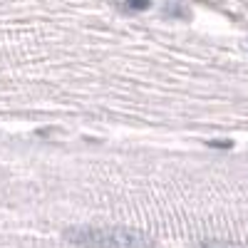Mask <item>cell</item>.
<instances>
[{"label":"cell","instance_id":"cell-1","mask_svg":"<svg viewBox=\"0 0 248 248\" xmlns=\"http://www.w3.org/2000/svg\"><path fill=\"white\" fill-rule=\"evenodd\" d=\"M65 238L82 248H152L154 241L132 229L114 226H75L65 231Z\"/></svg>","mask_w":248,"mask_h":248},{"label":"cell","instance_id":"cell-2","mask_svg":"<svg viewBox=\"0 0 248 248\" xmlns=\"http://www.w3.org/2000/svg\"><path fill=\"white\" fill-rule=\"evenodd\" d=\"M199 248H248V243H233V241H203Z\"/></svg>","mask_w":248,"mask_h":248},{"label":"cell","instance_id":"cell-3","mask_svg":"<svg viewBox=\"0 0 248 248\" xmlns=\"http://www.w3.org/2000/svg\"><path fill=\"white\" fill-rule=\"evenodd\" d=\"M167 13H169V15H179V17H186V15H189L179 3H169V5H167Z\"/></svg>","mask_w":248,"mask_h":248},{"label":"cell","instance_id":"cell-4","mask_svg":"<svg viewBox=\"0 0 248 248\" xmlns=\"http://www.w3.org/2000/svg\"><path fill=\"white\" fill-rule=\"evenodd\" d=\"M127 8H137V10H144V8H149V0H127Z\"/></svg>","mask_w":248,"mask_h":248}]
</instances>
